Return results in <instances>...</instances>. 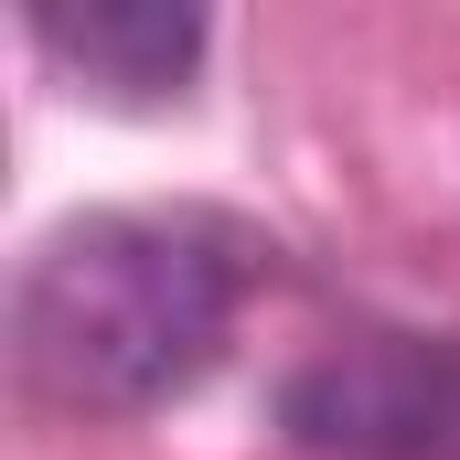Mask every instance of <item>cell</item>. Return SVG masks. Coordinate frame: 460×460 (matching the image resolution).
Segmentation results:
<instances>
[{
	"label": "cell",
	"mask_w": 460,
	"mask_h": 460,
	"mask_svg": "<svg viewBox=\"0 0 460 460\" xmlns=\"http://www.w3.org/2000/svg\"><path fill=\"white\" fill-rule=\"evenodd\" d=\"M32 43L118 108H161L204 65V11H182V0H54V11H32Z\"/></svg>",
	"instance_id": "3"
},
{
	"label": "cell",
	"mask_w": 460,
	"mask_h": 460,
	"mask_svg": "<svg viewBox=\"0 0 460 460\" xmlns=\"http://www.w3.org/2000/svg\"><path fill=\"white\" fill-rule=\"evenodd\" d=\"M257 279L268 246L226 215H75L11 289L22 385L65 418H150L215 375Z\"/></svg>",
	"instance_id": "1"
},
{
	"label": "cell",
	"mask_w": 460,
	"mask_h": 460,
	"mask_svg": "<svg viewBox=\"0 0 460 460\" xmlns=\"http://www.w3.org/2000/svg\"><path fill=\"white\" fill-rule=\"evenodd\" d=\"M279 429L311 460H460V343L343 332L279 385Z\"/></svg>",
	"instance_id": "2"
}]
</instances>
